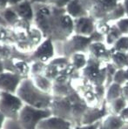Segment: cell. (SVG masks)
I'll use <instances>...</instances> for the list:
<instances>
[{
  "instance_id": "cell-1",
  "label": "cell",
  "mask_w": 128,
  "mask_h": 129,
  "mask_svg": "<svg viewBox=\"0 0 128 129\" xmlns=\"http://www.w3.org/2000/svg\"><path fill=\"white\" fill-rule=\"evenodd\" d=\"M36 28L42 32L44 39L65 42L73 35V19L66 14L65 8L42 5L34 15Z\"/></svg>"
},
{
  "instance_id": "cell-2",
  "label": "cell",
  "mask_w": 128,
  "mask_h": 129,
  "mask_svg": "<svg viewBox=\"0 0 128 129\" xmlns=\"http://www.w3.org/2000/svg\"><path fill=\"white\" fill-rule=\"evenodd\" d=\"M84 104V99L76 91L73 90L71 93L66 97H53L50 109L52 115L67 119L72 123V121L81 113Z\"/></svg>"
},
{
  "instance_id": "cell-3",
  "label": "cell",
  "mask_w": 128,
  "mask_h": 129,
  "mask_svg": "<svg viewBox=\"0 0 128 129\" xmlns=\"http://www.w3.org/2000/svg\"><path fill=\"white\" fill-rule=\"evenodd\" d=\"M16 94L25 105L38 109H50L53 97L35 86L31 78L22 80Z\"/></svg>"
},
{
  "instance_id": "cell-4",
  "label": "cell",
  "mask_w": 128,
  "mask_h": 129,
  "mask_svg": "<svg viewBox=\"0 0 128 129\" xmlns=\"http://www.w3.org/2000/svg\"><path fill=\"white\" fill-rule=\"evenodd\" d=\"M81 79L91 86H105L106 82L105 64L89 56L86 67L81 71Z\"/></svg>"
},
{
  "instance_id": "cell-5",
  "label": "cell",
  "mask_w": 128,
  "mask_h": 129,
  "mask_svg": "<svg viewBox=\"0 0 128 129\" xmlns=\"http://www.w3.org/2000/svg\"><path fill=\"white\" fill-rule=\"evenodd\" d=\"M52 115L51 109H38L24 104L18 113L17 121L22 129H37L41 120Z\"/></svg>"
},
{
  "instance_id": "cell-6",
  "label": "cell",
  "mask_w": 128,
  "mask_h": 129,
  "mask_svg": "<svg viewBox=\"0 0 128 129\" xmlns=\"http://www.w3.org/2000/svg\"><path fill=\"white\" fill-rule=\"evenodd\" d=\"M15 33V32H14ZM16 35V42L14 47L18 52L23 54H30L40 45L42 39H44L42 32L37 28L31 27V31L26 34H15Z\"/></svg>"
},
{
  "instance_id": "cell-7",
  "label": "cell",
  "mask_w": 128,
  "mask_h": 129,
  "mask_svg": "<svg viewBox=\"0 0 128 129\" xmlns=\"http://www.w3.org/2000/svg\"><path fill=\"white\" fill-rule=\"evenodd\" d=\"M24 103L17 94L1 92L0 95V112L6 119H18V113Z\"/></svg>"
},
{
  "instance_id": "cell-8",
  "label": "cell",
  "mask_w": 128,
  "mask_h": 129,
  "mask_svg": "<svg viewBox=\"0 0 128 129\" xmlns=\"http://www.w3.org/2000/svg\"><path fill=\"white\" fill-rule=\"evenodd\" d=\"M91 44L92 41L89 37L73 34L66 41L64 42V56L66 58H70L71 55L75 53L86 54V52H88Z\"/></svg>"
},
{
  "instance_id": "cell-9",
  "label": "cell",
  "mask_w": 128,
  "mask_h": 129,
  "mask_svg": "<svg viewBox=\"0 0 128 129\" xmlns=\"http://www.w3.org/2000/svg\"><path fill=\"white\" fill-rule=\"evenodd\" d=\"M118 3L115 0H94L88 9L89 17L96 22L107 21L108 14L111 12ZM109 23V22H108Z\"/></svg>"
},
{
  "instance_id": "cell-10",
  "label": "cell",
  "mask_w": 128,
  "mask_h": 129,
  "mask_svg": "<svg viewBox=\"0 0 128 129\" xmlns=\"http://www.w3.org/2000/svg\"><path fill=\"white\" fill-rule=\"evenodd\" d=\"M55 52H54L53 41L50 39H45L40 43V45L30 54L27 59L28 63L33 61H41L44 63H48L53 58Z\"/></svg>"
},
{
  "instance_id": "cell-11",
  "label": "cell",
  "mask_w": 128,
  "mask_h": 129,
  "mask_svg": "<svg viewBox=\"0 0 128 129\" xmlns=\"http://www.w3.org/2000/svg\"><path fill=\"white\" fill-rule=\"evenodd\" d=\"M110 114L107 107L106 101L103 102L100 107H88L84 114L83 115L80 122V126H91L97 122L101 121L105 117Z\"/></svg>"
},
{
  "instance_id": "cell-12",
  "label": "cell",
  "mask_w": 128,
  "mask_h": 129,
  "mask_svg": "<svg viewBox=\"0 0 128 129\" xmlns=\"http://www.w3.org/2000/svg\"><path fill=\"white\" fill-rule=\"evenodd\" d=\"M70 66L69 58L66 57H59V58H53L50 62L46 64L45 76L53 81L59 75L63 74L65 70Z\"/></svg>"
},
{
  "instance_id": "cell-13",
  "label": "cell",
  "mask_w": 128,
  "mask_h": 129,
  "mask_svg": "<svg viewBox=\"0 0 128 129\" xmlns=\"http://www.w3.org/2000/svg\"><path fill=\"white\" fill-rule=\"evenodd\" d=\"M73 90L72 79L68 75L61 74L52 81V97H66L71 94Z\"/></svg>"
},
{
  "instance_id": "cell-14",
  "label": "cell",
  "mask_w": 128,
  "mask_h": 129,
  "mask_svg": "<svg viewBox=\"0 0 128 129\" xmlns=\"http://www.w3.org/2000/svg\"><path fill=\"white\" fill-rule=\"evenodd\" d=\"M22 82L21 78L12 72L5 71L0 74V92L16 94Z\"/></svg>"
},
{
  "instance_id": "cell-15",
  "label": "cell",
  "mask_w": 128,
  "mask_h": 129,
  "mask_svg": "<svg viewBox=\"0 0 128 129\" xmlns=\"http://www.w3.org/2000/svg\"><path fill=\"white\" fill-rule=\"evenodd\" d=\"M88 53L90 57L99 60L104 64L111 63L112 52L111 48H107L103 42L92 43L89 46Z\"/></svg>"
},
{
  "instance_id": "cell-16",
  "label": "cell",
  "mask_w": 128,
  "mask_h": 129,
  "mask_svg": "<svg viewBox=\"0 0 128 129\" xmlns=\"http://www.w3.org/2000/svg\"><path fill=\"white\" fill-rule=\"evenodd\" d=\"M95 30L96 23L89 16L73 19L74 34L84 36V37H90Z\"/></svg>"
},
{
  "instance_id": "cell-17",
  "label": "cell",
  "mask_w": 128,
  "mask_h": 129,
  "mask_svg": "<svg viewBox=\"0 0 128 129\" xmlns=\"http://www.w3.org/2000/svg\"><path fill=\"white\" fill-rule=\"evenodd\" d=\"M75 126L71 121L58 116H52L44 119L38 123L37 129H74Z\"/></svg>"
},
{
  "instance_id": "cell-18",
  "label": "cell",
  "mask_w": 128,
  "mask_h": 129,
  "mask_svg": "<svg viewBox=\"0 0 128 129\" xmlns=\"http://www.w3.org/2000/svg\"><path fill=\"white\" fill-rule=\"evenodd\" d=\"M65 9L66 14L69 15L72 19L89 16L88 10L83 5L81 0H71Z\"/></svg>"
},
{
  "instance_id": "cell-19",
  "label": "cell",
  "mask_w": 128,
  "mask_h": 129,
  "mask_svg": "<svg viewBox=\"0 0 128 129\" xmlns=\"http://www.w3.org/2000/svg\"><path fill=\"white\" fill-rule=\"evenodd\" d=\"M12 8L17 13L18 17L21 19L27 20V21L31 22L34 20V15L33 12L31 3L28 0H24L20 4L17 5L16 6H13Z\"/></svg>"
},
{
  "instance_id": "cell-20",
  "label": "cell",
  "mask_w": 128,
  "mask_h": 129,
  "mask_svg": "<svg viewBox=\"0 0 128 129\" xmlns=\"http://www.w3.org/2000/svg\"><path fill=\"white\" fill-rule=\"evenodd\" d=\"M12 73H16L22 80L29 79L31 77L30 73V64L26 60L17 59V58H12Z\"/></svg>"
},
{
  "instance_id": "cell-21",
  "label": "cell",
  "mask_w": 128,
  "mask_h": 129,
  "mask_svg": "<svg viewBox=\"0 0 128 129\" xmlns=\"http://www.w3.org/2000/svg\"><path fill=\"white\" fill-rule=\"evenodd\" d=\"M33 84L37 88L46 93L52 95V81L45 75H37L31 77Z\"/></svg>"
},
{
  "instance_id": "cell-22",
  "label": "cell",
  "mask_w": 128,
  "mask_h": 129,
  "mask_svg": "<svg viewBox=\"0 0 128 129\" xmlns=\"http://www.w3.org/2000/svg\"><path fill=\"white\" fill-rule=\"evenodd\" d=\"M124 125L118 115L115 114H108L101 121V126L104 129H121Z\"/></svg>"
},
{
  "instance_id": "cell-23",
  "label": "cell",
  "mask_w": 128,
  "mask_h": 129,
  "mask_svg": "<svg viewBox=\"0 0 128 129\" xmlns=\"http://www.w3.org/2000/svg\"><path fill=\"white\" fill-rule=\"evenodd\" d=\"M87 59L88 58L84 53H75L69 58L71 66L78 72H81L86 67Z\"/></svg>"
},
{
  "instance_id": "cell-24",
  "label": "cell",
  "mask_w": 128,
  "mask_h": 129,
  "mask_svg": "<svg viewBox=\"0 0 128 129\" xmlns=\"http://www.w3.org/2000/svg\"><path fill=\"white\" fill-rule=\"evenodd\" d=\"M111 63L115 66L117 70L128 68V52H113L112 55Z\"/></svg>"
},
{
  "instance_id": "cell-25",
  "label": "cell",
  "mask_w": 128,
  "mask_h": 129,
  "mask_svg": "<svg viewBox=\"0 0 128 129\" xmlns=\"http://www.w3.org/2000/svg\"><path fill=\"white\" fill-rule=\"evenodd\" d=\"M122 93V86L118 85L116 83H112L106 88V92H105V101L107 104L111 103L114 100H117L118 98L121 97Z\"/></svg>"
},
{
  "instance_id": "cell-26",
  "label": "cell",
  "mask_w": 128,
  "mask_h": 129,
  "mask_svg": "<svg viewBox=\"0 0 128 129\" xmlns=\"http://www.w3.org/2000/svg\"><path fill=\"white\" fill-rule=\"evenodd\" d=\"M127 106H128V102L123 97H119L117 100H114L113 101H112L111 103L107 104L110 114H115V115L119 114L120 112L124 108L126 107Z\"/></svg>"
},
{
  "instance_id": "cell-27",
  "label": "cell",
  "mask_w": 128,
  "mask_h": 129,
  "mask_svg": "<svg viewBox=\"0 0 128 129\" xmlns=\"http://www.w3.org/2000/svg\"><path fill=\"white\" fill-rule=\"evenodd\" d=\"M0 14H1L2 18L5 20V22L6 23L7 26L9 28H12L14 26V24H16V22L19 19L17 13L15 12L12 7H7L5 10L0 11Z\"/></svg>"
},
{
  "instance_id": "cell-28",
  "label": "cell",
  "mask_w": 128,
  "mask_h": 129,
  "mask_svg": "<svg viewBox=\"0 0 128 129\" xmlns=\"http://www.w3.org/2000/svg\"><path fill=\"white\" fill-rule=\"evenodd\" d=\"M93 88L89 89V90L86 91L84 92H83L81 94V96L83 99H84V102L86 103V105L88 106L89 107H100L102 104L99 102L98 97L96 96V94L94 93Z\"/></svg>"
},
{
  "instance_id": "cell-29",
  "label": "cell",
  "mask_w": 128,
  "mask_h": 129,
  "mask_svg": "<svg viewBox=\"0 0 128 129\" xmlns=\"http://www.w3.org/2000/svg\"><path fill=\"white\" fill-rule=\"evenodd\" d=\"M121 36L123 35L118 30V28L116 26V24H112V25H111L109 31L105 36V42L107 45H110L112 47Z\"/></svg>"
},
{
  "instance_id": "cell-30",
  "label": "cell",
  "mask_w": 128,
  "mask_h": 129,
  "mask_svg": "<svg viewBox=\"0 0 128 129\" xmlns=\"http://www.w3.org/2000/svg\"><path fill=\"white\" fill-rule=\"evenodd\" d=\"M112 53L113 52H123L126 53L128 52V36H121L116 43L111 47Z\"/></svg>"
},
{
  "instance_id": "cell-31",
  "label": "cell",
  "mask_w": 128,
  "mask_h": 129,
  "mask_svg": "<svg viewBox=\"0 0 128 129\" xmlns=\"http://www.w3.org/2000/svg\"><path fill=\"white\" fill-rule=\"evenodd\" d=\"M31 22L27 21V20L19 18L12 29L15 32V34H26L31 29Z\"/></svg>"
},
{
  "instance_id": "cell-32",
  "label": "cell",
  "mask_w": 128,
  "mask_h": 129,
  "mask_svg": "<svg viewBox=\"0 0 128 129\" xmlns=\"http://www.w3.org/2000/svg\"><path fill=\"white\" fill-rule=\"evenodd\" d=\"M125 16V10H124L123 4L118 3V5H116V7L113 9L110 13L108 14L107 17V21H118V20L123 18Z\"/></svg>"
},
{
  "instance_id": "cell-33",
  "label": "cell",
  "mask_w": 128,
  "mask_h": 129,
  "mask_svg": "<svg viewBox=\"0 0 128 129\" xmlns=\"http://www.w3.org/2000/svg\"><path fill=\"white\" fill-rule=\"evenodd\" d=\"M46 63H44V62H41V61L31 62V64H30L31 77H32V76H37V75H44L45 72H46Z\"/></svg>"
},
{
  "instance_id": "cell-34",
  "label": "cell",
  "mask_w": 128,
  "mask_h": 129,
  "mask_svg": "<svg viewBox=\"0 0 128 129\" xmlns=\"http://www.w3.org/2000/svg\"><path fill=\"white\" fill-rule=\"evenodd\" d=\"M13 46L8 45H5L0 47V59L3 61H6L11 58H12L13 56Z\"/></svg>"
},
{
  "instance_id": "cell-35",
  "label": "cell",
  "mask_w": 128,
  "mask_h": 129,
  "mask_svg": "<svg viewBox=\"0 0 128 129\" xmlns=\"http://www.w3.org/2000/svg\"><path fill=\"white\" fill-rule=\"evenodd\" d=\"M105 67H106V82H105V86L107 88L112 83L114 74H115L117 69L112 63L105 64Z\"/></svg>"
},
{
  "instance_id": "cell-36",
  "label": "cell",
  "mask_w": 128,
  "mask_h": 129,
  "mask_svg": "<svg viewBox=\"0 0 128 129\" xmlns=\"http://www.w3.org/2000/svg\"><path fill=\"white\" fill-rule=\"evenodd\" d=\"M126 78H125V69H118L116 71L113 77L112 83H116L120 86H124L126 83Z\"/></svg>"
},
{
  "instance_id": "cell-37",
  "label": "cell",
  "mask_w": 128,
  "mask_h": 129,
  "mask_svg": "<svg viewBox=\"0 0 128 129\" xmlns=\"http://www.w3.org/2000/svg\"><path fill=\"white\" fill-rule=\"evenodd\" d=\"M94 93L98 97L99 102L101 104L105 101V92H106V87L105 86H93V88Z\"/></svg>"
},
{
  "instance_id": "cell-38",
  "label": "cell",
  "mask_w": 128,
  "mask_h": 129,
  "mask_svg": "<svg viewBox=\"0 0 128 129\" xmlns=\"http://www.w3.org/2000/svg\"><path fill=\"white\" fill-rule=\"evenodd\" d=\"M115 24L122 33V35L128 36V18H123L118 20Z\"/></svg>"
},
{
  "instance_id": "cell-39",
  "label": "cell",
  "mask_w": 128,
  "mask_h": 129,
  "mask_svg": "<svg viewBox=\"0 0 128 129\" xmlns=\"http://www.w3.org/2000/svg\"><path fill=\"white\" fill-rule=\"evenodd\" d=\"M111 28V25L106 21H99L96 22V31H99L103 36H105L107 32L109 31Z\"/></svg>"
},
{
  "instance_id": "cell-40",
  "label": "cell",
  "mask_w": 128,
  "mask_h": 129,
  "mask_svg": "<svg viewBox=\"0 0 128 129\" xmlns=\"http://www.w3.org/2000/svg\"><path fill=\"white\" fill-rule=\"evenodd\" d=\"M9 31H10V28L9 27L0 26V47L5 45H7Z\"/></svg>"
},
{
  "instance_id": "cell-41",
  "label": "cell",
  "mask_w": 128,
  "mask_h": 129,
  "mask_svg": "<svg viewBox=\"0 0 128 129\" xmlns=\"http://www.w3.org/2000/svg\"><path fill=\"white\" fill-rule=\"evenodd\" d=\"M90 39H91L92 43H95V42H103L105 40V36H103L102 34H100L99 31H97L95 30L93 34L90 36Z\"/></svg>"
},
{
  "instance_id": "cell-42",
  "label": "cell",
  "mask_w": 128,
  "mask_h": 129,
  "mask_svg": "<svg viewBox=\"0 0 128 129\" xmlns=\"http://www.w3.org/2000/svg\"><path fill=\"white\" fill-rule=\"evenodd\" d=\"M71 1V0H54L53 4H52V6H55L57 8H65L67 5Z\"/></svg>"
},
{
  "instance_id": "cell-43",
  "label": "cell",
  "mask_w": 128,
  "mask_h": 129,
  "mask_svg": "<svg viewBox=\"0 0 128 129\" xmlns=\"http://www.w3.org/2000/svg\"><path fill=\"white\" fill-rule=\"evenodd\" d=\"M118 117L123 121V123L125 125L128 124V106L120 112V113L118 114Z\"/></svg>"
},
{
  "instance_id": "cell-44",
  "label": "cell",
  "mask_w": 128,
  "mask_h": 129,
  "mask_svg": "<svg viewBox=\"0 0 128 129\" xmlns=\"http://www.w3.org/2000/svg\"><path fill=\"white\" fill-rule=\"evenodd\" d=\"M101 124V121L99 122H97L93 125H91V126H75L74 129H98L99 127Z\"/></svg>"
},
{
  "instance_id": "cell-45",
  "label": "cell",
  "mask_w": 128,
  "mask_h": 129,
  "mask_svg": "<svg viewBox=\"0 0 128 129\" xmlns=\"http://www.w3.org/2000/svg\"><path fill=\"white\" fill-rule=\"evenodd\" d=\"M54 0H31V4H41L44 5H52Z\"/></svg>"
},
{
  "instance_id": "cell-46",
  "label": "cell",
  "mask_w": 128,
  "mask_h": 129,
  "mask_svg": "<svg viewBox=\"0 0 128 129\" xmlns=\"http://www.w3.org/2000/svg\"><path fill=\"white\" fill-rule=\"evenodd\" d=\"M121 97H123V98L128 102V82L125 83L124 86H122Z\"/></svg>"
},
{
  "instance_id": "cell-47",
  "label": "cell",
  "mask_w": 128,
  "mask_h": 129,
  "mask_svg": "<svg viewBox=\"0 0 128 129\" xmlns=\"http://www.w3.org/2000/svg\"><path fill=\"white\" fill-rule=\"evenodd\" d=\"M22 1H24V0H7V2H8V6L9 7L16 6L17 5H18V4L21 3Z\"/></svg>"
},
{
  "instance_id": "cell-48",
  "label": "cell",
  "mask_w": 128,
  "mask_h": 129,
  "mask_svg": "<svg viewBox=\"0 0 128 129\" xmlns=\"http://www.w3.org/2000/svg\"><path fill=\"white\" fill-rule=\"evenodd\" d=\"M7 7H9L7 0H0V11L5 10Z\"/></svg>"
},
{
  "instance_id": "cell-49",
  "label": "cell",
  "mask_w": 128,
  "mask_h": 129,
  "mask_svg": "<svg viewBox=\"0 0 128 129\" xmlns=\"http://www.w3.org/2000/svg\"><path fill=\"white\" fill-rule=\"evenodd\" d=\"M5 119H6L5 116L1 113V112H0V129H3V126H4V124H5Z\"/></svg>"
},
{
  "instance_id": "cell-50",
  "label": "cell",
  "mask_w": 128,
  "mask_h": 129,
  "mask_svg": "<svg viewBox=\"0 0 128 129\" xmlns=\"http://www.w3.org/2000/svg\"><path fill=\"white\" fill-rule=\"evenodd\" d=\"M123 7L125 10V13L126 18H128V0H124L123 1Z\"/></svg>"
},
{
  "instance_id": "cell-51",
  "label": "cell",
  "mask_w": 128,
  "mask_h": 129,
  "mask_svg": "<svg viewBox=\"0 0 128 129\" xmlns=\"http://www.w3.org/2000/svg\"><path fill=\"white\" fill-rule=\"evenodd\" d=\"M5 72V66H4V61L0 59V74Z\"/></svg>"
},
{
  "instance_id": "cell-52",
  "label": "cell",
  "mask_w": 128,
  "mask_h": 129,
  "mask_svg": "<svg viewBox=\"0 0 128 129\" xmlns=\"http://www.w3.org/2000/svg\"><path fill=\"white\" fill-rule=\"evenodd\" d=\"M0 26H5V27H8L6 24V23L5 22V20L3 19V18H2L1 14H0Z\"/></svg>"
},
{
  "instance_id": "cell-53",
  "label": "cell",
  "mask_w": 128,
  "mask_h": 129,
  "mask_svg": "<svg viewBox=\"0 0 128 129\" xmlns=\"http://www.w3.org/2000/svg\"><path fill=\"white\" fill-rule=\"evenodd\" d=\"M125 78H126V81L128 82V68L125 69Z\"/></svg>"
},
{
  "instance_id": "cell-54",
  "label": "cell",
  "mask_w": 128,
  "mask_h": 129,
  "mask_svg": "<svg viewBox=\"0 0 128 129\" xmlns=\"http://www.w3.org/2000/svg\"><path fill=\"white\" fill-rule=\"evenodd\" d=\"M115 1L117 2V3H121V2H123L124 0H115Z\"/></svg>"
},
{
  "instance_id": "cell-55",
  "label": "cell",
  "mask_w": 128,
  "mask_h": 129,
  "mask_svg": "<svg viewBox=\"0 0 128 129\" xmlns=\"http://www.w3.org/2000/svg\"><path fill=\"white\" fill-rule=\"evenodd\" d=\"M98 129H104V128H103V126H101V124H100V126H99V127L98 128Z\"/></svg>"
},
{
  "instance_id": "cell-56",
  "label": "cell",
  "mask_w": 128,
  "mask_h": 129,
  "mask_svg": "<svg viewBox=\"0 0 128 129\" xmlns=\"http://www.w3.org/2000/svg\"><path fill=\"white\" fill-rule=\"evenodd\" d=\"M0 95H1V92H0Z\"/></svg>"
}]
</instances>
